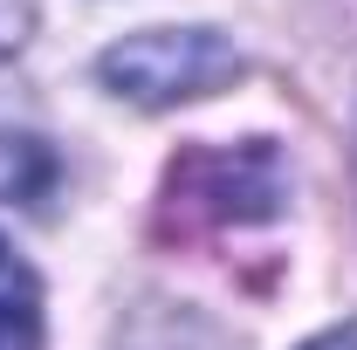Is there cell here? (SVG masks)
Here are the masks:
<instances>
[{
  "label": "cell",
  "mask_w": 357,
  "mask_h": 350,
  "mask_svg": "<svg viewBox=\"0 0 357 350\" xmlns=\"http://www.w3.org/2000/svg\"><path fill=\"white\" fill-rule=\"evenodd\" d=\"M55 185V158L35 131H7L0 124V206H35Z\"/></svg>",
  "instance_id": "4"
},
{
  "label": "cell",
  "mask_w": 357,
  "mask_h": 350,
  "mask_svg": "<svg viewBox=\"0 0 357 350\" xmlns=\"http://www.w3.org/2000/svg\"><path fill=\"white\" fill-rule=\"evenodd\" d=\"M0 350H42V282L0 241Z\"/></svg>",
  "instance_id": "3"
},
{
  "label": "cell",
  "mask_w": 357,
  "mask_h": 350,
  "mask_svg": "<svg viewBox=\"0 0 357 350\" xmlns=\"http://www.w3.org/2000/svg\"><path fill=\"white\" fill-rule=\"evenodd\" d=\"M35 28V0H0V55H21Z\"/></svg>",
  "instance_id": "5"
},
{
  "label": "cell",
  "mask_w": 357,
  "mask_h": 350,
  "mask_svg": "<svg viewBox=\"0 0 357 350\" xmlns=\"http://www.w3.org/2000/svg\"><path fill=\"white\" fill-rule=\"evenodd\" d=\"M303 350H357V323H344V330H323L316 344H303Z\"/></svg>",
  "instance_id": "6"
},
{
  "label": "cell",
  "mask_w": 357,
  "mask_h": 350,
  "mask_svg": "<svg viewBox=\"0 0 357 350\" xmlns=\"http://www.w3.org/2000/svg\"><path fill=\"white\" fill-rule=\"evenodd\" d=\"M289 199V172L275 158L268 137L248 144H206L185 151L165 178V206L178 220H206V227H248V220H275Z\"/></svg>",
  "instance_id": "2"
},
{
  "label": "cell",
  "mask_w": 357,
  "mask_h": 350,
  "mask_svg": "<svg viewBox=\"0 0 357 350\" xmlns=\"http://www.w3.org/2000/svg\"><path fill=\"white\" fill-rule=\"evenodd\" d=\"M241 69L248 62L220 28H144V35H124L96 55V83L137 110L199 103V96L227 89Z\"/></svg>",
  "instance_id": "1"
}]
</instances>
